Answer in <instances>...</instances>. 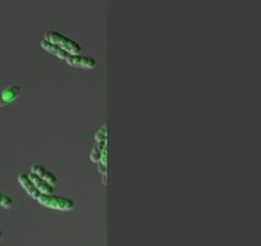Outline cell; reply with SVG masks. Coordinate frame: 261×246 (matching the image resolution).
I'll list each match as a JSON object with an SVG mask.
<instances>
[{"label": "cell", "mask_w": 261, "mask_h": 246, "mask_svg": "<svg viewBox=\"0 0 261 246\" xmlns=\"http://www.w3.org/2000/svg\"><path fill=\"white\" fill-rule=\"evenodd\" d=\"M37 202L44 207L49 208V209L56 210H72L75 207L74 201L63 196H57L51 193V195H40L37 197Z\"/></svg>", "instance_id": "cell-1"}, {"label": "cell", "mask_w": 261, "mask_h": 246, "mask_svg": "<svg viewBox=\"0 0 261 246\" xmlns=\"http://www.w3.org/2000/svg\"><path fill=\"white\" fill-rule=\"evenodd\" d=\"M44 40L57 44L59 48L65 51L68 54H80V52H82V47L79 46L78 42L73 41L72 39L59 34V32H56V31H48V32H46L44 34Z\"/></svg>", "instance_id": "cell-2"}, {"label": "cell", "mask_w": 261, "mask_h": 246, "mask_svg": "<svg viewBox=\"0 0 261 246\" xmlns=\"http://www.w3.org/2000/svg\"><path fill=\"white\" fill-rule=\"evenodd\" d=\"M65 62L70 67L79 68V69H94V68H96V61L91 57L83 56V54H69Z\"/></svg>", "instance_id": "cell-3"}, {"label": "cell", "mask_w": 261, "mask_h": 246, "mask_svg": "<svg viewBox=\"0 0 261 246\" xmlns=\"http://www.w3.org/2000/svg\"><path fill=\"white\" fill-rule=\"evenodd\" d=\"M20 92L21 87L18 86V85H11V86H8L4 90H1L0 91V107L10 105L14 101L18 100V98L20 96Z\"/></svg>", "instance_id": "cell-4"}, {"label": "cell", "mask_w": 261, "mask_h": 246, "mask_svg": "<svg viewBox=\"0 0 261 246\" xmlns=\"http://www.w3.org/2000/svg\"><path fill=\"white\" fill-rule=\"evenodd\" d=\"M18 181H19V184H21V187L26 191V193H27L30 197L34 198V200H37V197L41 195V193L37 191V188L35 187V184H32V181H31L27 174L21 172V174L18 176Z\"/></svg>", "instance_id": "cell-5"}, {"label": "cell", "mask_w": 261, "mask_h": 246, "mask_svg": "<svg viewBox=\"0 0 261 246\" xmlns=\"http://www.w3.org/2000/svg\"><path fill=\"white\" fill-rule=\"evenodd\" d=\"M31 172L36 175V176H39L40 179H42L44 181H46L47 184H49L51 186L57 184V177L54 176L53 172L48 171V170L42 166V165H34V166L31 167Z\"/></svg>", "instance_id": "cell-6"}, {"label": "cell", "mask_w": 261, "mask_h": 246, "mask_svg": "<svg viewBox=\"0 0 261 246\" xmlns=\"http://www.w3.org/2000/svg\"><path fill=\"white\" fill-rule=\"evenodd\" d=\"M40 44H41V47L44 49V51L48 52V53H51V54H53L54 57H57V58H59V59H63V61H65V59H67V57L69 56L67 52L63 51L62 48H59L57 44L52 43V42L47 41V40H44V39L42 40L41 43Z\"/></svg>", "instance_id": "cell-7"}, {"label": "cell", "mask_w": 261, "mask_h": 246, "mask_svg": "<svg viewBox=\"0 0 261 246\" xmlns=\"http://www.w3.org/2000/svg\"><path fill=\"white\" fill-rule=\"evenodd\" d=\"M28 177H30V180L32 181V184H35V187L37 188V191H39L40 193H42V195H51V193H53V186H51L49 184H47L46 181H44L42 179H40L39 176H36L35 174H32V172H30V174H27Z\"/></svg>", "instance_id": "cell-8"}, {"label": "cell", "mask_w": 261, "mask_h": 246, "mask_svg": "<svg viewBox=\"0 0 261 246\" xmlns=\"http://www.w3.org/2000/svg\"><path fill=\"white\" fill-rule=\"evenodd\" d=\"M13 198L9 197L5 193L0 192V207L3 208H11L13 207Z\"/></svg>", "instance_id": "cell-9"}, {"label": "cell", "mask_w": 261, "mask_h": 246, "mask_svg": "<svg viewBox=\"0 0 261 246\" xmlns=\"http://www.w3.org/2000/svg\"><path fill=\"white\" fill-rule=\"evenodd\" d=\"M106 138H108V126L104 124V126L97 131V133L95 134V141L99 143V142L106 141Z\"/></svg>", "instance_id": "cell-10"}, {"label": "cell", "mask_w": 261, "mask_h": 246, "mask_svg": "<svg viewBox=\"0 0 261 246\" xmlns=\"http://www.w3.org/2000/svg\"><path fill=\"white\" fill-rule=\"evenodd\" d=\"M3 238V233H1V230H0V239Z\"/></svg>", "instance_id": "cell-11"}]
</instances>
